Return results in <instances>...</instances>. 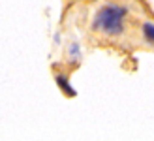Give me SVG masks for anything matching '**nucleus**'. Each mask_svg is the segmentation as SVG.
Instances as JSON below:
<instances>
[{
    "mask_svg": "<svg viewBox=\"0 0 154 141\" xmlns=\"http://www.w3.org/2000/svg\"><path fill=\"white\" fill-rule=\"evenodd\" d=\"M57 83L60 85V87H62V90H64L66 94H72V96H73V94H75V90L72 89V85L68 83V81L64 79V77H62V75H57Z\"/></svg>",
    "mask_w": 154,
    "mask_h": 141,
    "instance_id": "3",
    "label": "nucleus"
},
{
    "mask_svg": "<svg viewBox=\"0 0 154 141\" xmlns=\"http://www.w3.org/2000/svg\"><path fill=\"white\" fill-rule=\"evenodd\" d=\"M126 17V8L122 6H115V4H107L96 13L94 19V28L102 30L107 36H117L124 30L122 21Z\"/></svg>",
    "mask_w": 154,
    "mask_h": 141,
    "instance_id": "1",
    "label": "nucleus"
},
{
    "mask_svg": "<svg viewBox=\"0 0 154 141\" xmlns=\"http://www.w3.org/2000/svg\"><path fill=\"white\" fill-rule=\"evenodd\" d=\"M143 36L147 38L150 43H154V23H145L143 25Z\"/></svg>",
    "mask_w": 154,
    "mask_h": 141,
    "instance_id": "2",
    "label": "nucleus"
}]
</instances>
